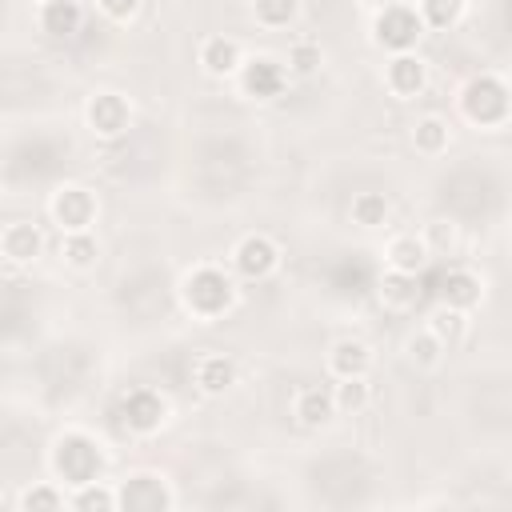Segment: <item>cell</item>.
Here are the masks:
<instances>
[{
	"label": "cell",
	"mask_w": 512,
	"mask_h": 512,
	"mask_svg": "<svg viewBox=\"0 0 512 512\" xmlns=\"http://www.w3.org/2000/svg\"><path fill=\"white\" fill-rule=\"evenodd\" d=\"M464 112L476 124H504L508 116V88L492 76H480L464 88Z\"/></svg>",
	"instance_id": "6da1fadb"
},
{
	"label": "cell",
	"mask_w": 512,
	"mask_h": 512,
	"mask_svg": "<svg viewBox=\"0 0 512 512\" xmlns=\"http://www.w3.org/2000/svg\"><path fill=\"white\" fill-rule=\"evenodd\" d=\"M420 16L412 12V8H404V4H388L380 16H376V44H384V48H392V52H408L412 44H416V36H420Z\"/></svg>",
	"instance_id": "7a4b0ae2"
},
{
	"label": "cell",
	"mask_w": 512,
	"mask_h": 512,
	"mask_svg": "<svg viewBox=\"0 0 512 512\" xmlns=\"http://www.w3.org/2000/svg\"><path fill=\"white\" fill-rule=\"evenodd\" d=\"M184 296H188L192 312H200V316H216V312L232 300V284H228L216 268H200V272H192Z\"/></svg>",
	"instance_id": "3957f363"
},
{
	"label": "cell",
	"mask_w": 512,
	"mask_h": 512,
	"mask_svg": "<svg viewBox=\"0 0 512 512\" xmlns=\"http://www.w3.org/2000/svg\"><path fill=\"white\" fill-rule=\"evenodd\" d=\"M52 216H56V224H60L64 232H88V224H92V216H96V200H92L88 188L68 184V188L56 192Z\"/></svg>",
	"instance_id": "277c9868"
},
{
	"label": "cell",
	"mask_w": 512,
	"mask_h": 512,
	"mask_svg": "<svg viewBox=\"0 0 512 512\" xmlns=\"http://www.w3.org/2000/svg\"><path fill=\"white\" fill-rule=\"evenodd\" d=\"M232 256H236L240 276H248V280H264V276H272L276 264H280V248H276L268 236H244Z\"/></svg>",
	"instance_id": "5b68a950"
},
{
	"label": "cell",
	"mask_w": 512,
	"mask_h": 512,
	"mask_svg": "<svg viewBox=\"0 0 512 512\" xmlns=\"http://www.w3.org/2000/svg\"><path fill=\"white\" fill-rule=\"evenodd\" d=\"M240 88H244L248 96H256V100H272V96H280V88H284V68H280L272 56L248 60L244 72H240Z\"/></svg>",
	"instance_id": "8992f818"
},
{
	"label": "cell",
	"mask_w": 512,
	"mask_h": 512,
	"mask_svg": "<svg viewBox=\"0 0 512 512\" xmlns=\"http://www.w3.org/2000/svg\"><path fill=\"white\" fill-rule=\"evenodd\" d=\"M164 400L156 396V392H148V388H136V392H128V400H124V424L132 428V432H156L160 424H164Z\"/></svg>",
	"instance_id": "52a82bcc"
},
{
	"label": "cell",
	"mask_w": 512,
	"mask_h": 512,
	"mask_svg": "<svg viewBox=\"0 0 512 512\" xmlns=\"http://www.w3.org/2000/svg\"><path fill=\"white\" fill-rule=\"evenodd\" d=\"M116 504H124V508H144V512H160V508H168V492H164L160 476L136 472V476H128V484L120 488Z\"/></svg>",
	"instance_id": "ba28073f"
},
{
	"label": "cell",
	"mask_w": 512,
	"mask_h": 512,
	"mask_svg": "<svg viewBox=\"0 0 512 512\" xmlns=\"http://www.w3.org/2000/svg\"><path fill=\"white\" fill-rule=\"evenodd\" d=\"M424 80H428L424 60H416V56H408V52H396V60H392V64H388V72H384L388 92H392V96H400V100L416 96V92L424 88Z\"/></svg>",
	"instance_id": "9c48e42d"
},
{
	"label": "cell",
	"mask_w": 512,
	"mask_h": 512,
	"mask_svg": "<svg viewBox=\"0 0 512 512\" xmlns=\"http://www.w3.org/2000/svg\"><path fill=\"white\" fill-rule=\"evenodd\" d=\"M88 124L92 132L100 136H120L128 128V104L116 96V92H100L92 104H88Z\"/></svg>",
	"instance_id": "30bf717a"
},
{
	"label": "cell",
	"mask_w": 512,
	"mask_h": 512,
	"mask_svg": "<svg viewBox=\"0 0 512 512\" xmlns=\"http://www.w3.org/2000/svg\"><path fill=\"white\" fill-rule=\"evenodd\" d=\"M328 368L332 376H368L372 368V348L364 340H336L332 352H328Z\"/></svg>",
	"instance_id": "8fae6325"
},
{
	"label": "cell",
	"mask_w": 512,
	"mask_h": 512,
	"mask_svg": "<svg viewBox=\"0 0 512 512\" xmlns=\"http://www.w3.org/2000/svg\"><path fill=\"white\" fill-rule=\"evenodd\" d=\"M384 260H388V272H400V276H416L428 260V248L420 236H392L388 248H384Z\"/></svg>",
	"instance_id": "7c38bea8"
},
{
	"label": "cell",
	"mask_w": 512,
	"mask_h": 512,
	"mask_svg": "<svg viewBox=\"0 0 512 512\" xmlns=\"http://www.w3.org/2000/svg\"><path fill=\"white\" fill-rule=\"evenodd\" d=\"M200 68L208 76H232L240 68V44L228 36H208L200 44Z\"/></svg>",
	"instance_id": "4fadbf2b"
},
{
	"label": "cell",
	"mask_w": 512,
	"mask_h": 512,
	"mask_svg": "<svg viewBox=\"0 0 512 512\" xmlns=\"http://www.w3.org/2000/svg\"><path fill=\"white\" fill-rule=\"evenodd\" d=\"M0 248H4V256H8V260L28 264V260H36V256H40L44 236H40V228H36V224H24V220H20V224H8V228H4Z\"/></svg>",
	"instance_id": "5bb4252c"
},
{
	"label": "cell",
	"mask_w": 512,
	"mask_h": 512,
	"mask_svg": "<svg viewBox=\"0 0 512 512\" xmlns=\"http://www.w3.org/2000/svg\"><path fill=\"white\" fill-rule=\"evenodd\" d=\"M192 376H196V388L204 396H220V392H228L236 384V364L228 356H200Z\"/></svg>",
	"instance_id": "9a60e30c"
},
{
	"label": "cell",
	"mask_w": 512,
	"mask_h": 512,
	"mask_svg": "<svg viewBox=\"0 0 512 512\" xmlns=\"http://www.w3.org/2000/svg\"><path fill=\"white\" fill-rule=\"evenodd\" d=\"M292 416L304 424V428H324L332 416H336V404H332V392L328 388H304L292 404Z\"/></svg>",
	"instance_id": "2e32d148"
},
{
	"label": "cell",
	"mask_w": 512,
	"mask_h": 512,
	"mask_svg": "<svg viewBox=\"0 0 512 512\" xmlns=\"http://www.w3.org/2000/svg\"><path fill=\"white\" fill-rule=\"evenodd\" d=\"M80 20H84V12H80V4L76 0H44L40 4V28L48 32V36H72V32H80Z\"/></svg>",
	"instance_id": "e0dca14e"
},
{
	"label": "cell",
	"mask_w": 512,
	"mask_h": 512,
	"mask_svg": "<svg viewBox=\"0 0 512 512\" xmlns=\"http://www.w3.org/2000/svg\"><path fill=\"white\" fill-rule=\"evenodd\" d=\"M444 304L468 312L472 304H480V280L472 272H448L444 276Z\"/></svg>",
	"instance_id": "ac0fdd59"
},
{
	"label": "cell",
	"mask_w": 512,
	"mask_h": 512,
	"mask_svg": "<svg viewBox=\"0 0 512 512\" xmlns=\"http://www.w3.org/2000/svg\"><path fill=\"white\" fill-rule=\"evenodd\" d=\"M332 404H336V412L368 408V380L364 376H340V384L332 388Z\"/></svg>",
	"instance_id": "d6986e66"
},
{
	"label": "cell",
	"mask_w": 512,
	"mask_h": 512,
	"mask_svg": "<svg viewBox=\"0 0 512 512\" xmlns=\"http://www.w3.org/2000/svg\"><path fill=\"white\" fill-rule=\"evenodd\" d=\"M420 24H428V28H452L460 16H464V0H420Z\"/></svg>",
	"instance_id": "ffe728a7"
},
{
	"label": "cell",
	"mask_w": 512,
	"mask_h": 512,
	"mask_svg": "<svg viewBox=\"0 0 512 512\" xmlns=\"http://www.w3.org/2000/svg\"><path fill=\"white\" fill-rule=\"evenodd\" d=\"M412 144H416L420 152H428V156L444 152V148H448V124H444L440 116H424V120L416 124V132H412Z\"/></svg>",
	"instance_id": "44dd1931"
},
{
	"label": "cell",
	"mask_w": 512,
	"mask_h": 512,
	"mask_svg": "<svg viewBox=\"0 0 512 512\" xmlns=\"http://www.w3.org/2000/svg\"><path fill=\"white\" fill-rule=\"evenodd\" d=\"M352 220H356L360 228H380V224L388 220V200H384L380 192H360V196L352 200Z\"/></svg>",
	"instance_id": "7402d4cb"
},
{
	"label": "cell",
	"mask_w": 512,
	"mask_h": 512,
	"mask_svg": "<svg viewBox=\"0 0 512 512\" xmlns=\"http://www.w3.org/2000/svg\"><path fill=\"white\" fill-rule=\"evenodd\" d=\"M60 256H64L72 268H92V264H96V240H92L88 232H64Z\"/></svg>",
	"instance_id": "603a6c76"
},
{
	"label": "cell",
	"mask_w": 512,
	"mask_h": 512,
	"mask_svg": "<svg viewBox=\"0 0 512 512\" xmlns=\"http://www.w3.org/2000/svg\"><path fill=\"white\" fill-rule=\"evenodd\" d=\"M428 332L448 348V344H456L460 336H464V312L460 308H440V312H432V324H428Z\"/></svg>",
	"instance_id": "cb8c5ba5"
},
{
	"label": "cell",
	"mask_w": 512,
	"mask_h": 512,
	"mask_svg": "<svg viewBox=\"0 0 512 512\" xmlns=\"http://www.w3.org/2000/svg\"><path fill=\"white\" fill-rule=\"evenodd\" d=\"M300 0H252V12L264 28H284L292 16H296Z\"/></svg>",
	"instance_id": "d4e9b609"
},
{
	"label": "cell",
	"mask_w": 512,
	"mask_h": 512,
	"mask_svg": "<svg viewBox=\"0 0 512 512\" xmlns=\"http://www.w3.org/2000/svg\"><path fill=\"white\" fill-rule=\"evenodd\" d=\"M408 360H412V364H420V368H436V364L444 360V344L424 328L420 336H412V340H408Z\"/></svg>",
	"instance_id": "484cf974"
},
{
	"label": "cell",
	"mask_w": 512,
	"mask_h": 512,
	"mask_svg": "<svg viewBox=\"0 0 512 512\" xmlns=\"http://www.w3.org/2000/svg\"><path fill=\"white\" fill-rule=\"evenodd\" d=\"M320 60H324V52H320V44H312V40H296V44L288 48V68H292L296 76H312V72L320 68Z\"/></svg>",
	"instance_id": "4316f807"
},
{
	"label": "cell",
	"mask_w": 512,
	"mask_h": 512,
	"mask_svg": "<svg viewBox=\"0 0 512 512\" xmlns=\"http://www.w3.org/2000/svg\"><path fill=\"white\" fill-rule=\"evenodd\" d=\"M72 508H80V512H92V508L108 512V508H116V492H108V488H100V484L84 480V484H80V492L72 496Z\"/></svg>",
	"instance_id": "83f0119b"
},
{
	"label": "cell",
	"mask_w": 512,
	"mask_h": 512,
	"mask_svg": "<svg viewBox=\"0 0 512 512\" xmlns=\"http://www.w3.org/2000/svg\"><path fill=\"white\" fill-rule=\"evenodd\" d=\"M60 504H64V496L56 488H28L20 496V508H60Z\"/></svg>",
	"instance_id": "f1b7e54d"
},
{
	"label": "cell",
	"mask_w": 512,
	"mask_h": 512,
	"mask_svg": "<svg viewBox=\"0 0 512 512\" xmlns=\"http://www.w3.org/2000/svg\"><path fill=\"white\" fill-rule=\"evenodd\" d=\"M420 240H424V248H452L456 232H452V224H448V220H432V224H428V232H424Z\"/></svg>",
	"instance_id": "f546056e"
},
{
	"label": "cell",
	"mask_w": 512,
	"mask_h": 512,
	"mask_svg": "<svg viewBox=\"0 0 512 512\" xmlns=\"http://www.w3.org/2000/svg\"><path fill=\"white\" fill-rule=\"evenodd\" d=\"M100 12L108 20H132L140 12V0H100Z\"/></svg>",
	"instance_id": "4dcf8cb0"
}]
</instances>
